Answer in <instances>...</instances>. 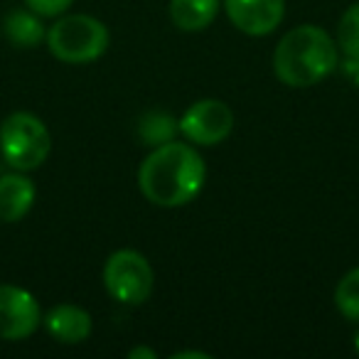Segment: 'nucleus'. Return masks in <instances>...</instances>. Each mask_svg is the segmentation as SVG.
Wrapping results in <instances>:
<instances>
[{
    "label": "nucleus",
    "instance_id": "f3484780",
    "mask_svg": "<svg viewBox=\"0 0 359 359\" xmlns=\"http://www.w3.org/2000/svg\"><path fill=\"white\" fill-rule=\"evenodd\" d=\"M337 69L342 72L344 76H347L349 84L359 89V57H344V60H339Z\"/></svg>",
    "mask_w": 359,
    "mask_h": 359
},
{
    "label": "nucleus",
    "instance_id": "f03ea898",
    "mask_svg": "<svg viewBox=\"0 0 359 359\" xmlns=\"http://www.w3.org/2000/svg\"><path fill=\"white\" fill-rule=\"evenodd\" d=\"M337 42L318 25L293 27L273 50V74L290 89H310L337 72Z\"/></svg>",
    "mask_w": 359,
    "mask_h": 359
},
{
    "label": "nucleus",
    "instance_id": "4468645a",
    "mask_svg": "<svg viewBox=\"0 0 359 359\" xmlns=\"http://www.w3.org/2000/svg\"><path fill=\"white\" fill-rule=\"evenodd\" d=\"M334 305L352 323H359V266L339 278L334 288Z\"/></svg>",
    "mask_w": 359,
    "mask_h": 359
},
{
    "label": "nucleus",
    "instance_id": "aec40b11",
    "mask_svg": "<svg viewBox=\"0 0 359 359\" xmlns=\"http://www.w3.org/2000/svg\"><path fill=\"white\" fill-rule=\"evenodd\" d=\"M352 344H354V349H357V354H359V330L354 332V337H352Z\"/></svg>",
    "mask_w": 359,
    "mask_h": 359
},
{
    "label": "nucleus",
    "instance_id": "1a4fd4ad",
    "mask_svg": "<svg viewBox=\"0 0 359 359\" xmlns=\"http://www.w3.org/2000/svg\"><path fill=\"white\" fill-rule=\"evenodd\" d=\"M47 334L62 344H81L89 339L91 330H94V320L84 308L72 303H60L55 308L47 310L42 318Z\"/></svg>",
    "mask_w": 359,
    "mask_h": 359
},
{
    "label": "nucleus",
    "instance_id": "f8f14e48",
    "mask_svg": "<svg viewBox=\"0 0 359 359\" xmlns=\"http://www.w3.org/2000/svg\"><path fill=\"white\" fill-rule=\"evenodd\" d=\"M222 0H170V18L175 27L185 32H200L219 15Z\"/></svg>",
    "mask_w": 359,
    "mask_h": 359
},
{
    "label": "nucleus",
    "instance_id": "7ed1b4c3",
    "mask_svg": "<svg viewBox=\"0 0 359 359\" xmlns=\"http://www.w3.org/2000/svg\"><path fill=\"white\" fill-rule=\"evenodd\" d=\"M52 57L65 65H91L111 45L109 27L94 15H60L47 30Z\"/></svg>",
    "mask_w": 359,
    "mask_h": 359
},
{
    "label": "nucleus",
    "instance_id": "f257e3e1",
    "mask_svg": "<svg viewBox=\"0 0 359 359\" xmlns=\"http://www.w3.org/2000/svg\"><path fill=\"white\" fill-rule=\"evenodd\" d=\"M205 180L207 168L200 150L192 143L177 140L153 148L138 170V187L143 197L163 210H177L195 202L205 187Z\"/></svg>",
    "mask_w": 359,
    "mask_h": 359
},
{
    "label": "nucleus",
    "instance_id": "dca6fc26",
    "mask_svg": "<svg viewBox=\"0 0 359 359\" xmlns=\"http://www.w3.org/2000/svg\"><path fill=\"white\" fill-rule=\"evenodd\" d=\"M25 6L42 18H60L74 6V0H25Z\"/></svg>",
    "mask_w": 359,
    "mask_h": 359
},
{
    "label": "nucleus",
    "instance_id": "423d86ee",
    "mask_svg": "<svg viewBox=\"0 0 359 359\" xmlns=\"http://www.w3.org/2000/svg\"><path fill=\"white\" fill-rule=\"evenodd\" d=\"M180 133L192 145L212 148L224 143L234 130V111L219 99H200L177 121Z\"/></svg>",
    "mask_w": 359,
    "mask_h": 359
},
{
    "label": "nucleus",
    "instance_id": "6ab92c4d",
    "mask_svg": "<svg viewBox=\"0 0 359 359\" xmlns=\"http://www.w3.org/2000/svg\"><path fill=\"white\" fill-rule=\"evenodd\" d=\"M140 357H143V359H155L158 354H155L153 349H148V347H133L128 352V359H140Z\"/></svg>",
    "mask_w": 359,
    "mask_h": 359
},
{
    "label": "nucleus",
    "instance_id": "ddd939ff",
    "mask_svg": "<svg viewBox=\"0 0 359 359\" xmlns=\"http://www.w3.org/2000/svg\"><path fill=\"white\" fill-rule=\"evenodd\" d=\"M138 133H140V138L145 140V145L158 148V145L175 140V133H180V126H177V121L170 114H165V111H150V114H145L143 118H140Z\"/></svg>",
    "mask_w": 359,
    "mask_h": 359
},
{
    "label": "nucleus",
    "instance_id": "2eb2a0df",
    "mask_svg": "<svg viewBox=\"0 0 359 359\" xmlns=\"http://www.w3.org/2000/svg\"><path fill=\"white\" fill-rule=\"evenodd\" d=\"M337 47L344 57H359V0L352 3L339 18Z\"/></svg>",
    "mask_w": 359,
    "mask_h": 359
},
{
    "label": "nucleus",
    "instance_id": "9b49d317",
    "mask_svg": "<svg viewBox=\"0 0 359 359\" xmlns=\"http://www.w3.org/2000/svg\"><path fill=\"white\" fill-rule=\"evenodd\" d=\"M3 35L11 42L13 47H20V50H32L47 37V30L42 25V15H37L35 11H11L3 20Z\"/></svg>",
    "mask_w": 359,
    "mask_h": 359
},
{
    "label": "nucleus",
    "instance_id": "39448f33",
    "mask_svg": "<svg viewBox=\"0 0 359 359\" xmlns=\"http://www.w3.org/2000/svg\"><path fill=\"white\" fill-rule=\"evenodd\" d=\"M104 285L109 295L121 305H143L155 285L153 266L140 251L118 249L104 264Z\"/></svg>",
    "mask_w": 359,
    "mask_h": 359
},
{
    "label": "nucleus",
    "instance_id": "20e7f679",
    "mask_svg": "<svg viewBox=\"0 0 359 359\" xmlns=\"http://www.w3.org/2000/svg\"><path fill=\"white\" fill-rule=\"evenodd\" d=\"M52 150V135L45 121L30 111H15L0 123V155L18 172L45 165Z\"/></svg>",
    "mask_w": 359,
    "mask_h": 359
},
{
    "label": "nucleus",
    "instance_id": "6e6552de",
    "mask_svg": "<svg viewBox=\"0 0 359 359\" xmlns=\"http://www.w3.org/2000/svg\"><path fill=\"white\" fill-rule=\"evenodd\" d=\"M226 18L249 37L271 35L283 22L285 0H222Z\"/></svg>",
    "mask_w": 359,
    "mask_h": 359
},
{
    "label": "nucleus",
    "instance_id": "0eeeda50",
    "mask_svg": "<svg viewBox=\"0 0 359 359\" xmlns=\"http://www.w3.org/2000/svg\"><path fill=\"white\" fill-rule=\"evenodd\" d=\"M42 310L30 290L13 283H0V339L20 342L37 332Z\"/></svg>",
    "mask_w": 359,
    "mask_h": 359
},
{
    "label": "nucleus",
    "instance_id": "9d476101",
    "mask_svg": "<svg viewBox=\"0 0 359 359\" xmlns=\"http://www.w3.org/2000/svg\"><path fill=\"white\" fill-rule=\"evenodd\" d=\"M37 200V187L25 172L0 175V222L15 224L32 210Z\"/></svg>",
    "mask_w": 359,
    "mask_h": 359
},
{
    "label": "nucleus",
    "instance_id": "a211bd4d",
    "mask_svg": "<svg viewBox=\"0 0 359 359\" xmlns=\"http://www.w3.org/2000/svg\"><path fill=\"white\" fill-rule=\"evenodd\" d=\"M210 359L212 354H207V352H200V349H182V352H175L172 354V359Z\"/></svg>",
    "mask_w": 359,
    "mask_h": 359
}]
</instances>
